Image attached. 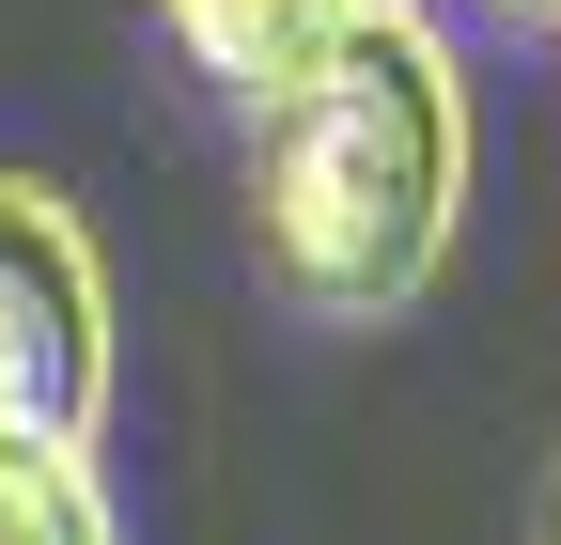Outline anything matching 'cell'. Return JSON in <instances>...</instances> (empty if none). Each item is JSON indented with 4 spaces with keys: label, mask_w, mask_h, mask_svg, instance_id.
<instances>
[{
    "label": "cell",
    "mask_w": 561,
    "mask_h": 545,
    "mask_svg": "<svg viewBox=\"0 0 561 545\" xmlns=\"http://www.w3.org/2000/svg\"><path fill=\"white\" fill-rule=\"evenodd\" d=\"M468 202V79L421 0L343 16L250 79V250L312 327H390L453 250Z\"/></svg>",
    "instance_id": "cell-1"
},
{
    "label": "cell",
    "mask_w": 561,
    "mask_h": 545,
    "mask_svg": "<svg viewBox=\"0 0 561 545\" xmlns=\"http://www.w3.org/2000/svg\"><path fill=\"white\" fill-rule=\"evenodd\" d=\"M530 545H561V452H546V499H530Z\"/></svg>",
    "instance_id": "cell-5"
},
{
    "label": "cell",
    "mask_w": 561,
    "mask_h": 545,
    "mask_svg": "<svg viewBox=\"0 0 561 545\" xmlns=\"http://www.w3.org/2000/svg\"><path fill=\"white\" fill-rule=\"evenodd\" d=\"M157 16H172V47L203 62V79H280V62H297L328 16H343V0H157Z\"/></svg>",
    "instance_id": "cell-3"
},
{
    "label": "cell",
    "mask_w": 561,
    "mask_h": 545,
    "mask_svg": "<svg viewBox=\"0 0 561 545\" xmlns=\"http://www.w3.org/2000/svg\"><path fill=\"white\" fill-rule=\"evenodd\" d=\"M500 16H561V0H500Z\"/></svg>",
    "instance_id": "cell-6"
},
{
    "label": "cell",
    "mask_w": 561,
    "mask_h": 545,
    "mask_svg": "<svg viewBox=\"0 0 561 545\" xmlns=\"http://www.w3.org/2000/svg\"><path fill=\"white\" fill-rule=\"evenodd\" d=\"M0 545H110V499L62 437H0Z\"/></svg>",
    "instance_id": "cell-4"
},
{
    "label": "cell",
    "mask_w": 561,
    "mask_h": 545,
    "mask_svg": "<svg viewBox=\"0 0 561 545\" xmlns=\"http://www.w3.org/2000/svg\"><path fill=\"white\" fill-rule=\"evenodd\" d=\"M94 405H110V281H94V234H79L62 187L0 172V437L94 452Z\"/></svg>",
    "instance_id": "cell-2"
}]
</instances>
